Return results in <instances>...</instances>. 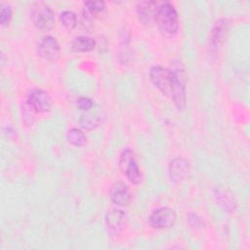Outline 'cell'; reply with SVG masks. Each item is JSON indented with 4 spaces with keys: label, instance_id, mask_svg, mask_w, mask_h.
Wrapping results in <instances>:
<instances>
[{
    "label": "cell",
    "instance_id": "1",
    "mask_svg": "<svg viewBox=\"0 0 250 250\" xmlns=\"http://www.w3.org/2000/svg\"><path fill=\"white\" fill-rule=\"evenodd\" d=\"M149 78L163 95L173 101L178 109L183 110L185 108L187 101L185 78L179 70L154 65L149 70Z\"/></svg>",
    "mask_w": 250,
    "mask_h": 250
},
{
    "label": "cell",
    "instance_id": "2",
    "mask_svg": "<svg viewBox=\"0 0 250 250\" xmlns=\"http://www.w3.org/2000/svg\"><path fill=\"white\" fill-rule=\"evenodd\" d=\"M155 23L163 37H173L179 28V19L175 7L171 3L161 4L157 10Z\"/></svg>",
    "mask_w": 250,
    "mask_h": 250
},
{
    "label": "cell",
    "instance_id": "3",
    "mask_svg": "<svg viewBox=\"0 0 250 250\" xmlns=\"http://www.w3.org/2000/svg\"><path fill=\"white\" fill-rule=\"evenodd\" d=\"M119 168L126 178L134 185H138L143 180L142 172L139 168L135 152L130 148L122 150L119 156Z\"/></svg>",
    "mask_w": 250,
    "mask_h": 250
},
{
    "label": "cell",
    "instance_id": "4",
    "mask_svg": "<svg viewBox=\"0 0 250 250\" xmlns=\"http://www.w3.org/2000/svg\"><path fill=\"white\" fill-rule=\"evenodd\" d=\"M30 19L34 26L40 30H51L55 26V15L52 9L42 3H34L30 8Z\"/></svg>",
    "mask_w": 250,
    "mask_h": 250
},
{
    "label": "cell",
    "instance_id": "5",
    "mask_svg": "<svg viewBox=\"0 0 250 250\" xmlns=\"http://www.w3.org/2000/svg\"><path fill=\"white\" fill-rule=\"evenodd\" d=\"M26 103L30 109L35 112H47L51 109L53 101L51 96L44 90L34 88L26 96Z\"/></svg>",
    "mask_w": 250,
    "mask_h": 250
},
{
    "label": "cell",
    "instance_id": "6",
    "mask_svg": "<svg viewBox=\"0 0 250 250\" xmlns=\"http://www.w3.org/2000/svg\"><path fill=\"white\" fill-rule=\"evenodd\" d=\"M176 213L169 207H160L152 211L148 222L153 229H163L173 227L176 223Z\"/></svg>",
    "mask_w": 250,
    "mask_h": 250
},
{
    "label": "cell",
    "instance_id": "7",
    "mask_svg": "<svg viewBox=\"0 0 250 250\" xmlns=\"http://www.w3.org/2000/svg\"><path fill=\"white\" fill-rule=\"evenodd\" d=\"M37 52L38 55L44 60L54 62L59 59L61 48L55 37L46 35L40 40L37 46Z\"/></svg>",
    "mask_w": 250,
    "mask_h": 250
},
{
    "label": "cell",
    "instance_id": "8",
    "mask_svg": "<svg viewBox=\"0 0 250 250\" xmlns=\"http://www.w3.org/2000/svg\"><path fill=\"white\" fill-rule=\"evenodd\" d=\"M159 6L155 1H141L137 5V15L139 21L146 26L155 23L156 14Z\"/></svg>",
    "mask_w": 250,
    "mask_h": 250
},
{
    "label": "cell",
    "instance_id": "9",
    "mask_svg": "<svg viewBox=\"0 0 250 250\" xmlns=\"http://www.w3.org/2000/svg\"><path fill=\"white\" fill-rule=\"evenodd\" d=\"M189 172V162L184 157H176L169 163L168 174L172 182L180 183L186 179Z\"/></svg>",
    "mask_w": 250,
    "mask_h": 250
},
{
    "label": "cell",
    "instance_id": "10",
    "mask_svg": "<svg viewBox=\"0 0 250 250\" xmlns=\"http://www.w3.org/2000/svg\"><path fill=\"white\" fill-rule=\"evenodd\" d=\"M109 196L111 201L117 206H127L132 199V195L128 187L120 181L115 182L112 185L110 188Z\"/></svg>",
    "mask_w": 250,
    "mask_h": 250
},
{
    "label": "cell",
    "instance_id": "11",
    "mask_svg": "<svg viewBox=\"0 0 250 250\" xmlns=\"http://www.w3.org/2000/svg\"><path fill=\"white\" fill-rule=\"evenodd\" d=\"M126 215L121 209H111L105 215V226L108 231L112 234H118L125 224Z\"/></svg>",
    "mask_w": 250,
    "mask_h": 250
},
{
    "label": "cell",
    "instance_id": "12",
    "mask_svg": "<svg viewBox=\"0 0 250 250\" xmlns=\"http://www.w3.org/2000/svg\"><path fill=\"white\" fill-rule=\"evenodd\" d=\"M229 21L227 19H222L219 20L211 32V48L214 51H217L221 45L223 44V42L225 41V38L227 36L228 30H229Z\"/></svg>",
    "mask_w": 250,
    "mask_h": 250
},
{
    "label": "cell",
    "instance_id": "13",
    "mask_svg": "<svg viewBox=\"0 0 250 250\" xmlns=\"http://www.w3.org/2000/svg\"><path fill=\"white\" fill-rule=\"evenodd\" d=\"M105 9L104 1H87L83 5V16L87 20L101 18L105 13Z\"/></svg>",
    "mask_w": 250,
    "mask_h": 250
},
{
    "label": "cell",
    "instance_id": "14",
    "mask_svg": "<svg viewBox=\"0 0 250 250\" xmlns=\"http://www.w3.org/2000/svg\"><path fill=\"white\" fill-rule=\"evenodd\" d=\"M215 197L218 204H220V206L224 208L226 211L230 212L235 210L236 208L235 198L233 194L229 192L228 189L221 188H217L215 191Z\"/></svg>",
    "mask_w": 250,
    "mask_h": 250
},
{
    "label": "cell",
    "instance_id": "15",
    "mask_svg": "<svg viewBox=\"0 0 250 250\" xmlns=\"http://www.w3.org/2000/svg\"><path fill=\"white\" fill-rule=\"evenodd\" d=\"M96 47V41L89 36H78L76 37L71 44V48L74 52H80V53H84V52H90L92 50H94Z\"/></svg>",
    "mask_w": 250,
    "mask_h": 250
},
{
    "label": "cell",
    "instance_id": "16",
    "mask_svg": "<svg viewBox=\"0 0 250 250\" xmlns=\"http://www.w3.org/2000/svg\"><path fill=\"white\" fill-rule=\"evenodd\" d=\"M102 122V117L98 113L84 112L79 117V124L86 130H92L98 127Z\"/></svg>",
    "mask_w": 250,
    "mask_h": 250
},
{
    "label": "cell",
    "instance_id": "17",
    "mask_svg": "<svg viewBox=\"0 0 250 250\" xmlns=\"http://www.w3.org/2000/svg\"><path fill=\"white\" fill-rule=\"evenodd\" d=\"M66 139L68 143L75 146H83L87 142L85 134L78 128L70 129L66 134Z\"/></svg>",
    "mask_w": 250,
    "mask_h": 250
},
{
    "label": "cell",
    "instance_id": "18",
    "mask_svg": "<svg viewBox=\"0 0 250 250\" xmlns=\"http://www.w3.org/2000/svg\"><path fill=\"white\" fill-rule=\"evenodd\" d=\"M60 20L62 21V24L65 28H67L69 30L73 29L76 26V24H77L76 15L73 12H71V11H63V12H62L61 15H60Z\"/></svg>",
    "mask_w": 250,
    "mask_h": 250
},
{
    "label": "cell",
    "instance_id": "19",
    "mask_svg": "<svg viewBox=\"0 0 250 250\" xmlns=\"http://www.w3.org/2000/svg\"><path fill=\"white\" fill-rule=\"evenodd\" d=\"M12 19V8L9 5L1 4L0 6V23L3 26L9 24Z\"/></svg>",
    "mask_w": 250,
    "mask_h": 250
},
{
    "label": "cell",
    "instance_id": "20",
    "mask_svg": "<svg viewBox=\"0 0 250 250\" xmlns=\"http://www.w3.org/2000/svg\"><path fill=\"white\" fill-rule=\"evenodd\" d=\"M77 107L82 111H88L93 107V102L87 97H81L77 100Z\"/></svg>",
    "mask_w": 250,
    "mask_h": 250
}]
</instances>
